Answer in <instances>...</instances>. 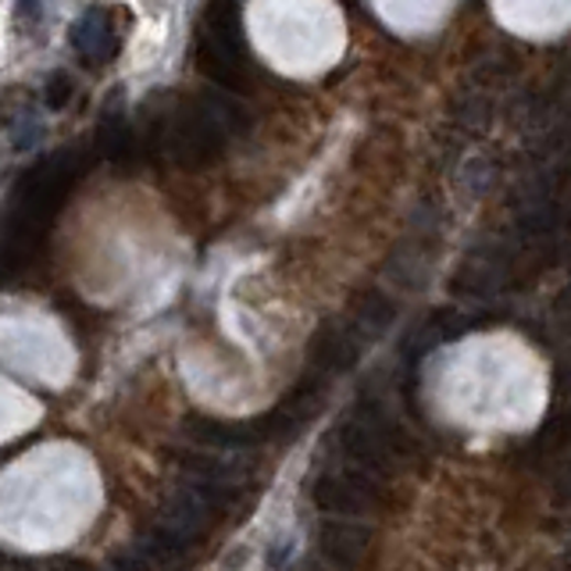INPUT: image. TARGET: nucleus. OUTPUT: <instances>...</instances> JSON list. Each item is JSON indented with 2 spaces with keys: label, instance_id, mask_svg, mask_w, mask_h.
Segmentation results:
<instances>
[{
  "label": "nucleus",
  "instance_id": "obj_8",
  "mask_svg": "<svg viewBox=\"0 0 571 571\" xmlns=\"http://www.w3.org/2000/svg\"><path fill=\"white\" fill-rule=\"evenodd\" d=\"M54 571H94L86 561H79V558H65V561H57V568Z\"/></svg>",
  "mask_w": 571,
  "mask_h": 571
},
{
  "label": "nucleus",
  "instance_id": "obj_6",
  "mask_svg": "<svg viewBox=\"0 0 571 571\" xmlns=\"http://www.w3.org/2000/svg\"><path fill=\"white\" fill-rule=\"evenodd\" d=\"M68 97H72V79L68 75H54L47 86V104L51 108H62V104H68Z\"/></svg>",
  "mask_w": 571,
  "mask_h": 571
},
{
  "label": "nucleus",
  "instance_id": "obj_5",
  "mask_svg": "<svg viewBox=\"0 0 571 571\" xmlns=\"http://www.w3.org/2000/svg\"><path fill=\"white\" fill-rule=\"evenodd\" d=\"M394 319H397L394 300L383 297L379 290H371V293H365V297L357 300L351 325H354V333H357L360 340H371V336L386 333V328L394 325Z\"/></svg>",
  "mask_w": 571,
  "mask_h": 571
},
{
  "label": "nucleus",
  "instance_id": "obj_4",
  "mask_svg": "<svg viewBox=\"0 0 571 571\" xmlns=\"http://www.w3.org/2000/svg\"><path fill=\"white\" fill-rule=\"evenodd\" d=\"M72 40H75V47L86 54V62H94V65L97 62H108V57L115 54V47H118L111 22H104V11L83 14V22L75 25Z\"/></svg>",
  "mask_w": 571,
  "mask_h": 571
},
{
  "label": "nucleus",
  "instance_id": "obj_1",
  "mask_svg": "<svg viewBox=\"0 0 571 571\" xmlns=\"http://www.w3.org/2000/svg\"><path fill=\"white\" fill-rule=\"evenodd\" d=\"M375 500H379V483H375V475L360 468L322 475L311 486V504L325 510V515H365V510L375 507Z\"/></svg>",
  "mask_w": 571,
  "mask_h": 571
},
{
  "label": "nucleus",
  "instance_id": "obj_3",
  "mask_svg": "<svg viewBox=\"0 0 571 571\" xmlns=\"http://www.w3.org/2000/svg\"><path fill=\"white\" fill-rule=\"evenodd\" d=\"M186 432L193 440H201L207 446H222V450H244V446L265 443L261 418L258 422H218V418L193 414V418H186Z\"/></svg>",
  "mask_w": 571,
  "mask_h": 571
},
{
  "label": "nucleus",
  "instance_id": "obj_2",
  "mask_svg": "<svg viewBox=\"0 0 571 571\" xmlns=\"http://www.w3.org/2000/svg\"><path fill=\"white\" fill-rule=\"evenodd\" d=\"M319 547L343 571H357L371 558V532L351 521H325L319 529Z\"/></svg>",
  "mask_w": 571,
  "mask_h": 571
},
{
  "label": "nucleus",
  "instance_id": "obj_7",
  "mask_svg": "<svg viewBox=\"0 0 571 571\" xmlns=\"http://www.w3.org/2000/svg\"><path fill=\"white\" fill-rule=\"evenodd\" d=\"M150 561L143 558L140 550H132V553H118L115 558V571H147Z\"/></svg>",
  "mask_w": 571,
  "mask_h": 571
}]
</instances>
